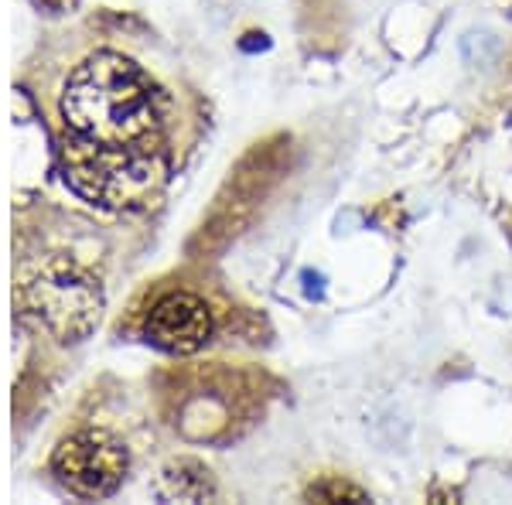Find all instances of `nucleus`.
<instances>
[{
	"label": "nucleus",
	"mask_w": 512,
	"mask_h": 505,
	"mask_svg": "<svg viewBox=\"0 0 512 505\" xmlns=\"http://www.w3.org/2000/svg\"><path fill=\"white\" fill-rule=\"evenodd\" d=\"M65 185L110 212L154 205L175 171V96L134 55L96 45L31 93Z\"/></svg>",
	"instance_id": "obj_1"
},
{
	"label": "nucleus",
	"mask_w": 512,
	"mask_h": 505,
	"mask_svg": "<svg viewBox=\"0 0 512 505\" xmlns=\"http://www.w3.org/2000/svg\"><path fill=\"white\" fill-rule=\"evenodd\" d=\"M212 308L192 291H168L151 304L144 318V335L154 349L168 355H195L212 338Z\"/></svg>",
	"instance_id": "obj_5"
},
{
	"label": "nucleus",
	"mask_w": 512,
	"mask_h": 505,
	"mask_svg": "<svg viewBox=\"0 0 512 505\" xmlns=\"http://www.w3.org/2000/svg\"><path fill=\"white\" fill-rule=\"evenodd\" d=\"M18 311L55 342H82L103 314V291L79 260L45 253L21 273Z\"/></svg>",
	"instance_id": "obj_2"
},
{
	"label": "nucleus",
	"mask_w": 512,
	"mask_h": 505,
	"mask_svg": "<svg viewBox=\"0 0 512 505\" xmlns=\"http://www.w3.org/2000/svg\"><path fill=\"white\" fill-rule=\"evenodd\" d=\"M308 499L311 502H366V492L338 475H325L308 488Z\"/></svg>",
	"instance_id": "obj_7"
},
{
	"label": "nucleus",
	"mask_w": 512,
	"mask_h": 505,
	"mask_svg": "<svg viewBox=\"0 0 512 505\" xmlns=\"http://www.w3.org/2000/svg\"><path fill=\"white\" fill-rule=\"evenodd\" d=\"M127 447L110 430L82 427L52 454V475L79 499H110L127 478Z\"/></svg>",
	"instance_id": "obj_4"
},
{
	"label": "nucleus",
	"mask_w": 512,
	"mask_h": 505,
	"mask_svg": "<svg viewBox=\"0 0 512 505\" xmlns=\"http://www.w3.org/2000/svg\"><path fill=\"white\" fill-rule=\"evenodd\" d=\"M287 161H291V140H284V137L270 140V144H263V147H253V151L239 161L236 175L229 178L226 192H222L212 219L202 226L195 246H202V250H219V246H226L229 239L253 219L256 205L270 195V188H274L280 175L287 171Z\"/></svg>",
	"instance_id": "obj_3"
},
{
	"label": "nucleus",
	"mask_w": 512,
	"mask_h": 505,
	"mask_svg": "<svg viewBox=\"0 0 512 505\" xmlns=\"http://www.w3.org/2000/svg\"><path fill=\"white\" fill-rule=\"evenodd\" d=\"M161 499L168 502H205L216 495V482H212V471L195 458H178L164 468L161 475Z\"/></svg>",
	"instance_id": "obj_6"
}]
</instances>
